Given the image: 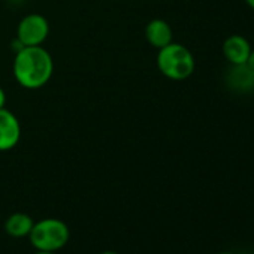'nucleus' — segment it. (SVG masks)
I'll use <instances>...</instances> for the list:
<instances>
[{"instance_id": "obj_4", "label": "nucleus", "mask_w": 254, "mask_h": 254, "mask_svg": "<svg viewBox=\"0 0 254 254\" xmlns=\"http://www.w3.org/2000/svg\"><path fill=\"white\" fill-rule=\"evenodd\" d=\"M50 35V23L41 14H29L18 23L17 39L23 47H41Z\"/></svg>"}, {"instance_id": "obj_10", "label": "nucleus", "mask_w": 254, "mask_h": 254, "mask_svg": "<svg viewBox=\"0 0 254 254\" xmlns=\"http://www.w3.org/2000/svg\"><path fill=\"white\" fill-rule=\"evenodd\" d=\"M6 105V94H5V90L0 87V109L5 108Z\"/></svg>"}, {"instance_id": "obj_2", "label": "nucleus", "mask_w": 254, "mask_h": 254, "mask_svg": "<svg viewBox=\"0 0 254 254\" xmlns=\"http://www.w3.org/2000/svg\"><path fill=\"white\" fill-rule=\"evenodd\" d=\"M157 67L163 76L174 81H183L193 73L194 59L190 50H187L184 45L171 42L169 45L159 50Z\"/></svg>"}, {"instance_id": "obj_5", "label": "nucleus", "mask_w": 254, "mask_h": 254, "mask_svg": "<svg viewBox=\"0 0 254 254\" xmlns=\"http://www.w3.org/2000/svg\"><path fill=\"white\" fill-rule=\"evenodd\" d=\"M21 138V126L14 112L6 108L0 109V151L15 148Z\"/></svg>"}, {"instance_id": "obj_1", "label": "nucleus", "mask_w": 254, "mask_h": 254, "mask_svg": "<svg viewBox=\"0 0 254 254\" xmlns=\"http://www.w3.org/2000/svg\"><path fill=\"white\" fill-rule=\"evenodd\" d=\"M14 78L27 90H38L47 85L54 72L51 54L41 47H24L15 53Z\"/></svg>"}, {"instance_id": "obj_12", "label": "nucleus", "mask_w": 254, "mask_h": 254, "mask_svg": "<svg viewBox=\"0 0 254 254\" xmlns=\"http://www.w3.org/2000/svg\"><path fill=\"white\" fill-rule=\"evenodd\" d=\"M35 254H56V253H51V251H39V250H36Z\"/></svg>"}, {"instance_id": "obj_15", "label": "nucleus", "mask_w": 254, "mask_h": 254, "mask_svg": "<svg viewBox=\"0 0 254 254\" xmlns=\"http://www.w3.org/2000/svg\"><path fill=\"white\" fill-rule=\"evenodd\" d=\"M218 254H233V253H218Z\"/></svg>"}, {"instance_id": "obj_6", "label": "nucleus", "mask_w": 254, "mask_h": 254, "mask_svg": "<svg viewBox=\"0 0 254 254\" xmlns=\"http://www.w3.org/2000/svg\"><path fill=\"white\" fill-rule=\"evenodd\" d=\"M226 82L229 88L236 93H250L254 90V69H251L247 63L232 64L227 70Z\"/></svg>"}, {"instance_id": "obj_9", "label": "nucleus", "mask_w": 254, "mask_h": 254, "mask_svg": "<svg viewBox=\"0 0 254 254\" xmlns=\"http://www.w3.org/2000/svg\"><path fill=\"white\" fill-rule=\"evenodd\" d=\"M33 218L24 212H15L5 221V230L12 238H26L33 229Z\"/></svg>"}, {"instance_id": "obj_13", "label": "nucleus", "mask_w": 254, "mask_h": 254, "mask_svg": "<svg viewBox=\"0 0 254 254\" xmlns=\"http://www.w3.org/2000/svg\"><path fill=\"white\" fill-rule=\"evenodd\" d=\"M245 2H247L248 6H251V8L254 9V0H245Z\"/></svg>"}, {"instance_id": "obj_16", "label": "nucleus", "mask_w": 254, "mask_h": 254, "mask_svg": "<svg viewBox=\"0 0 254 254\" xmlns=\"http://www.w3.org/2000/svg\"><path fill=\"white\" fill-rule=\"evenodd\" d=\"M18 2H21V0H18Z\"/></svg>"}, {"instance_id": "obj_11", "label": "nucleus", "mask_w": 254, "mask_h": 254, "mask_svg": "<svg viewBox=\"0 0 254 254\" xmlns=\"http://www.w3.org/2000/svg\"><path fill=\"white\" fill-rule=\"evenodd\" d=\"M251 69H254V50H251L250 51V56H248V59H247V62H245Z\"/></svg>"}, {"instance_id": "obj_8", "label": "nucleus", "mask_w": 254, "mask_h": 254, "mask_svg": "<svg viewBox=\"0 0 254 254\" xmlns=\"http://www.w3.org/2000/svg\"><path fill=\"white\" fill-rule=\"evenodd\" d=\"M250 51H251L250 42L239 35L229 36L223 44V54L230 62V64L245 63L250 56Z\"/></svg>"}, {"instance_id": "obj_7", "label": "nucleus", "mask_w": 254, "mask_h": 254, "mask_svg": "<svg viewBox=\"0 0 254 254\" xmlns=\"http://www.w3.org/2000/svg\"><path fill=\"white\" fill-rule=\"evenodd\" d=\"M172 29L165 20L154 18L145 27V39L151 47L157 50L169 45L172 42Z\"/></svg>"}, {"instance_id": "obj_3", "label": "nucleus", "mask_w": 254, "mask_h": 254, "mask_svg": "<svg viewBox=\"0 0 254 254\" xmlns=\"http://www.w3.org/2000/svg\"><path fill=\"white\" fill-rule=\"evenodd\" d=\"M69 235V227L63 220L44 218L33 224L29 239L36 250L56 253L67 244Z\"/></svg>"}, {"instance_id": "obj_14", "label": "nucleus", "mask_w": 254, "mask_h": 254, "mask_svg": "<svg viewBox=\"0 0 254 254\" xmlns=\"http://www.w3.org/2000/svg\"><path fill=\"white\" fill-rule=\"evenodd\" d=\"M100 254H118V253H115V251H103Z\"/></svg>"}]
</instances>
